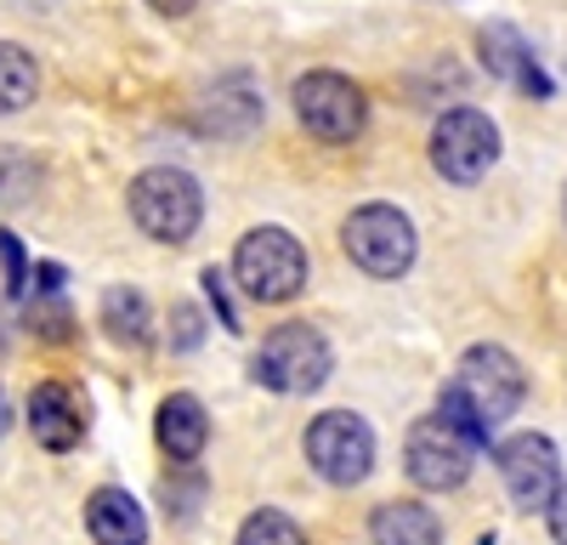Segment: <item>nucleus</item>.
Segmentation results:
<instances>
[{"label":"nucleus","mask_w":567,"mask_h":545,"mask_svg":"<svg viewBox=\"0 0 567 545\" xmlns=\"http://www.w3.org/2000/svg\"><path fill=\"white\" fill-rule=\"evenodd\" d=\"M131 216H136V227L148 239L182 245V239H194V227L205 216V194H199V182L187 171L154 165V171H142L131 182Z\"/></svg>","instance_id":"1"},{"label":"nucleus","mask_w":567,"mask_h":545,"mask_svg":"<svg viewBox=\"0 0 567 545\" xmlns=\"http://www.w3.org/2000/svg\"><path fill=\"white\" fill-rule=\"evenodd\" d=\"M233 279L250 301H290L307 285V250L284 227H250L233 250Z\"/></svg>","instance_id":"2"},{"label":"nucleus","mask_w":567,"mask_h":545,"mask_svg":"<svg viewBox=\"0 0 567 545\" xmlns=\"http://www.w3.org/2000/svg\"><path fill=\"white\" fill-rule=\"evenodd\" d=\"M329 363H336V352H329L323 330H312V325H278V330L261 336L256 381L284 392V398H301V392H318L329 381Z\"/></svg>","instance_id":"3"},{"label":"nucleus","mask_w":567,"mask_h":545,"mask_svg":"<svg viewBox=\"0 0 567 545\" xmlns=\"http://www.w3.org/2000/svg\"><path fill=\"white\" fill-rule=\"evenodd\" d=\"M341 245L369 279H403L414 267V250H420L414 222L398 205H358L341 227Z\"/></svg>","instance_id":"4"},{"label":"nucleus","mask_w":567,"mask_h":545,"mask_svg":"<svg viewBox=\"0 0 567 545\" xmlns=\"http://www.w3.org/2000/svg\"><path fill=\"white\" fill-rule=\"evenodd\" d=\"M307 461L323 483H363L374 472V432L363 415H352V409H329V415H318L307 426Z\"/></svg>","instance_id":"5"},{"label":"nucleus","mask_w":567,"mask_h":545,"mask_svg":"<svg viewBox=\"0 0 567 545\" xmlns=\"http://www.w3.org/2000/svg\"><path fill=\"white\" fill-rule=\"evenodd\" d=\"M494 160H499V125L483 109H449L432 125V165H437V176L471 188V182L488 176Z\"/></svg>","instance_id":"6"},{"label":"nucleus","mask_w":567,"mask_h":545,"mask_svg":"<svg viewBox=\"0 0 567 545\" xmlns=\"http://www.w3.org/2000/svg\"><path fill=\"white\" fill-rule=\"evenodd\" d=\"M296 114L318 143H352V136L363 131V120H369V103L347 74L312 69V74L296 80Z\"/></svg>","instance_id":"7"},{"label":"nucleus","mask_w":567,"mask_h":545,"mask_svg":"<svg viewBox=\"0 0 567 545\" xmlns=\"http://www.w3.org/2000/svg\"><path fill=\"white\" fill-rule=\"evenodd\" d=\"M499 477L511 489V506L516 512H550V500L561 489V461H556V443L539 432H516L494 449Z\"/></svg>","instance_id":"8"},{"label":"nucleus","mask_w":567,"mask_h":545,"mask_svg":"<svg viewBox=\"0 0 567 545\" xmlns=\"http://www.w3.org/2000/svg\"><path fill=\"white\" fill-rule=\"evenodd\" d=\"M409 477L420 489H432V494H449L471 477V454H477V443H471L460 426H449L443 415H425L409 426Z\"/></svg>","instance_id":"9"},{"label":"nucleus","mask_w":567,"mask_h":545,"mask_svg":"<svg viewBox=\"0 0 567 545\" xmlns=\"http://www.w3.org/2000/svg\"><path fill=\"white\" fill-rule=\"evenodd\" d=\"M454 387L483 409V421H505L523 409V392H528V376H523V363H516L505 347H471L460 358V370H454Z\"/></svg>","instance_id":"10"},{"label":"nucleus","mask_w":567,"mask_h":545,"mask_svg":"<svg viewBox=\"0 0 567 545\" xmlns=\"http://www.w3.org/2000/svg\"><path fill=\"white\" fill-rule=\"evenodd\" d=\"M477 45H483V69L488 74H499V80H511L516 91H528V97H550V74L539 69V58L528 52V40L516 34L511 23H488L483 34H477Z\"/></svg>","instance_id":"11"},{"label":"nucleus","mask_w":567,"mask_h":545,"mask_svg":"<svg viewBox=\"0 0 567 545\" xmlns=\"http://www.w3.org/2000/svg\"><path fill=\"white\" fill-rule=\"evenodd\" d=\"M29 426H34V443H45L52 454H69L85 432V409L74 398V387L63 381H40L29 392Z\"/></svg>","instance_id":"12"},{"label":"nucleus","mask_w":567,"mask_h":545,"mask_svg":"<svg viewBox=\"0 0 567 545\" xmlns=\"http://www.w3.org/2000/svg\"><path fill=\"white\" fill-rule=\"evenodd\" d=\"M159 449L171 454V461H199V449L210 443V415H205V403L194 392H171L159 403Z\"/></svg>","instance_id":"13"},{"label":"nucleus","mask_w":567,"mask_h":545,"mask_svg":"<svg viewBox=\"0 0 567 545\" xmlns=\"http://www.w3.org/2000/svg\"><path fill=\"white\" fill-rule=\"evenodd\" d=\"M85 528L97 545H148V517L125 489H97L85 506Z\"/></svg>","instance_id":"14"},{"label":"nucleus","mask_w":567,"mask_h":545,"mask_svg":"<svg viewBox=\"0 0 567 545\" xmlns=\"http://www.w3.org/2000/svg\"><path fill=\"white\" fill-rule=\"evenodd\" d=\"M369 539L374 545H443V523L432 517V506L420 500H386L369 517Z\"/></svg>","instance_id":"15"},{"label":"nucleus","mask_w":567,"mask_h":545,"mask_svg":"<svg viewBox=\"0 0 567 545\" xmlns=\"http://www.w3.org/2000/svg\"><path fill=\"white\" fill-rule=\"evenodd\" d=\"M103 330L114 341H131V347H148L154 325H148V296L142 290H109L103 296Z\"/></svg>","instance_id":"16"},{"label":"nucleus","mask_w":567,"mask_h":545,"mask_svg":"<svg viewBox=\"0 0 567 545\" xmlns=\"http://www.w3.org/2000/svg\"><path fill=\"white\" fill-rule=\"evenodd\" d=\"M34 85H40L34 58L23 52V45L0 40V114H18V109H29V103H34Z\"/></svg>","instance_id":"17"},{"label":"nucleus","mask_w":567,"mask_h":545,"mask_svg":"<svg viewBox=\"0 0 567 545\" xmlns=\"http://www.w3.org/2000/svg\"><path fill=\"white\" fill-rule=\"evenodd\" d=\"M239 545H307V534H301V523L296 517H284V512H256V517H245V528H239Z\"/></svg>","instance_id":"18"},{"label":"nucleus","mask_w":567,"mask_h":545,"mask_svg":"<svg viewBox=\"0 0 567 545\" xmlns=\"http://www.w3.org/2000/svg\"><path fill=\"white\" fill-rule=\"evenodd\" d=\"M437 415H443L449 426H460V432H465L471 443H477V449L488 443V421H483V409H477V403H471V398H465V392H460L454 381L443 387V403H437Z\"/></svg>","instance_id":"19"},{"label":"nucleus","mask_w":567,"mask_h":545,"mask_svg":"<svg viewBox=\"0 0 567 545\" xmlns=\"http://www.w3.org/2000/svg\"><path fill=\"white\" fill-rule=\"evenodd\" d=\"M29 325L40 330V336H52V341H63L69 336V312H63V301L52 296V290H34V301H29Z\"/></svg>","instance_id":"20"},{"label":"nucleus","mask_w":567,"mask_h":545,"mask_svg":"<svg viewBox=\"0 0 567 545\" xmlns=\"http://www.w3.org/2000/svg\"><path fill=\"white\" fill-rule=\"evenodd\" d=\"M0 261H7V290L29 296V256H23L18 234H0Z\"/></svg>","instance_id":"21"},{"label":"nucleus","mask_w":567,"mask_h":545,"mask_svg":"<svg viewBox=\"0 0 567 545\" xmlns=\"http://www.w3.org/2000/svg\"><path fill=\"white\" fill-rule=\"evenodd\" d=\"M199 285H205V296L216 301L221 325H227V330H239V312H233V307H227V296H221V272H216V267H205V279H199Z\"/></svg>","instance_id":"22"},{"label":"nucleus","mask_w":567,"mask_h":545,"mask_svg":"<svg viewBox=\"0 0 567 545\" xmlns=\"http://www.w3.org/2000/svg\"><path fill=\"white\" fill-rule=\"evenodd\" d=\"M545 517H550V534H556V545H567V483L556 489V500H550V512H545Z\"/></svg>","instance_id":"23"},{"label":"nucleus","mask_w":567,"mask_h":545,"mask_svg":"<svg viewBox=\"0 0 567 545\" xmlns=\"http://www.w3.org/2000/svg\"><path fill=\"white\" fill-rule=\"evenodd\" d=\"M148 7H154L159 18H187V12L199 7V0H148Z\"/></svg>","instance_id":"24"},{"label":"nucleus","mask_w":567,"mask_h":545,"mask_svg":"<svg viewBox=\"0 0 567 545\" xmlns=\"http://www.w3.org/2000/svg\"><path fill=\"white\" fill-rule=\"evenodd\" d=\"M176 330H182V347H194V341H199V318L182 307V312H176Z\"/></svg>","instance_id":"25"},{"label":"nucleus","mask_w":567,"mask_h":545,"mask_svg":"<svg viewBox=\"0 0 567 545\" xmlns=\"http://www.w3.org/2000/svg\"><path fill=\"white\" fill-rule=\"evenodd\" d=\"M12 432V403H7V392H0V438Z\"/></svg>","instance_id":"26"}]
</instances>
